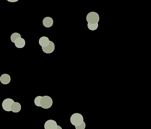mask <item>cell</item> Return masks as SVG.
Returning <instances> with one entry per match:
<instances>
[{
    "mask_svg": "<svg viewBox=\"0 0 151 129\" xmlns=\"http://www.w3.org/2000/svg\"><path fill=\"white\" fill-rule=\"evenodd\" d=\"M87 26L89 29L91 30L94 31L98 27V23L94 24H91L88 23Z\"/></svg>",
    "mask_w": 151,
    "mask_h": 129,
    "instance_id": "obj_13",
    "label": "cell"
},
{
    "mask_svg": "<svg viewBox=\"0 0 151 129\" xmlns=\"http://www.w3.org/2000/svg\"><path fill=\"white\" fill-rule=\"evenodd\" d=\"M7 1L10 2H17L18 1V0H7Z\"/></svg>",
    "mask_w": 151,
    "mask_h": 129,
    "instance_id": "obj_16",
    "label": "cell"
},
{
    "mask_svg": "<svg viewBox=\"0 0 151 129\" xmlns=\"http://www.w3.org/2000/svg\"><path fill=\"white\" fill-rule=\"evenodd\" d=\"M86 20L88 23L90 24H95L98 23L99 21V16L97 13L92 11L87 14Z\"/></svg>",
    "mask_w": 151,
    "mask_h": 129,
    "instance_id": "obj_2",
    "label": "cell"
},
{
    "mask_svg": "<svg viewBox=\"0 0 151 129\" xmlns=\"http://www.w3.org/2000/svg\"><path fill=\"white\" fill-rule=\"evenodd\" d=\"M42 96H38L36 97L34 100V103L35 105L38 107H41L40 105V100Z\"/></svg>",
    "mask_w": 151,
    "mask_h": 129,
    "instance_id": "obj_14",
    "label": "cell"
},
{
    "mask_svg": "<svg viewBox=\"0 0 151 129\" xmlns=\"http://www.w3.org/2000/svg\"><path fill=\"white\" fill-rule=\"evenodd\" d=\"M86 126L85 122L83 121V123L78 126H75L76 129H85Z\"/></svg>",
    "mask_w": 151,
    "mask_h": 129,
    "instance_id": "obj_15",
    "label": "cell"
},
{
    "mask_svg": "<svg viewBox=\"0 0 151 129\" xmlns=\"http://www.w3.org/2000/svg\"><path fill=\"white\" fill-rule=\"evenodd\" d=\"M57 129H62V128L60 126L58 125Z\"/></svg>",
    "mask_w": 151,
    "mask_h": 129,
    "instance_id": "obj_17",
    "label": "cell"
},
{
    "mask_svg": "<svg viewBox=\"0 0 151 129\" xmlns=\"http://www.w3.org/2000/svg\"><path fill=\"white\" fill-rule=\"evenodd\" d=\"M10 76L7 74H3L1 75L0 77V81L3 84H8L10 82Z\"/></svg>",
    "mask_w": 151,
    "mask_h": 129,
    "instance_id": "obj_8",
    "label": "cell"
},
{
    "mask_svg": "<svg viewBox=\"0 0 151 129\" xmlns=\"http://www.w3.org/2000/svg\"><path fill=\"white\" fill-rule=\"evenodd\" d=\"M70 122L72 125L75 126H78L81 125L83 121V118L81 114L78 113L73 114L71 116Z\"/></svg>",
    "mask_w": 151,
    "mask_h": 129,
    "instance_id": "obj_1",
    "label": "cell"
},
{
    "mask_svg": "<svg viewBox=\"0 0 151 129\" xmlns=\"http://www.w3.org/2000/svg\"><path fill=\"white\" fill-rule=\"evenodd\" d=\"M40 103L41 107L42 108L47 109L51 107L52 105L53 101L50 97L45 95L42 97Z\"/></svg>",
    "mask_w": 151,
    "mask_h": 129,
    "instance_id": "obj_3",
    "label": "cell"
},
{
    "mask_svg": "<svg viewBox=\"0 0 151 129\" xmlns=\"http://www.w3.org/2000/svg\"><path fill=\"white\" fill-rule=\"evenodd\" d=\"M58 125L56 122L53 120H49L45 122V129H57Z\"/></svg>",
    "mask_w": 151,
    "mask_h": 129,
    "instance_id": "obj_5",
    "label": "cell"
},
{
    "mask_svg": "<svg viewBox=\"0 0 151 129\" xmlns=\"http://www.w3.org/2000/svg\"><path fill=\"white\" fill-rule=\"evenodd\" d=\"M39 44L42 47H46L49 44L50 40L48 38L45 36L41 37L39 39Z\"/></svg>",
    "mask_w": 151,
    "mask_h": 129,
    "instance_id": "obj_9",
    "label": "cell"
},
{
    "mask_svg": "<svg viewBox=\"0 0 151 129\" xmlns=\"http://www.w3.org/2000/svg\"><path fill=\"white\" fill-rule=\"evenodd\" d=\"M15 46L19 48H21L23 47L25 44V42L24 39L22 38L17 39L15 42Z\"/></svg>",
    "mask_w": 151,
    "mask_h": 129,
    "instance_id": "obj_11",
    "label": "cell"
},
{
    "mask_svg": "<svg viewBox=\"0 0 151 129\" xmlns=\"http://www.w3.org/2000/svg\"><path fill=\"white\" fill-rule=\"evenodd\" d=\"M53 21L52 19L49 16L45 17L43 20L42 24L45 27L49 28L53 25Z\"/></svg>",
    "mask_w": 151,
    "mask_h": 129,
    "instance_id": "obj_7",
    "label": "cell"
},
{
    "mask_svg": "<svg viewBox=\"0 0 151 129\" xmlns=\"http://www.w3.org/2000/svg\"><path fill=\"white\" fill-rule=\"evenodd\" d=\"M55 46L54 43L50 41L48 45L46 47H42V51L47 54H50L53 52L55 49Z\"/></svg>",
    "mask_w": 151,
    "mask_h": 129,
    "instance_id": "obj_6",
    "label": "cell"
},
{
    "mask_svg": "<svg viewBox=\"0 0 151 129\" xmlns=\"http://www.w3.org/2000/svg\"><path fill=\"white\" fill-rule=\"evenodd\" d=\"M21 37V36L19 33L17 32H14L11 35L10 39L12 42L15 43V41L17 39Z\"/></svg>",
    "mask_w": 151,
    "mask_h": 129,
    "instance_id": "obj_12",
    "label": "cell"
},
{
    "mask_svg": "<svg viewBox=\"0 0 151 129\" xmlns=\"http://www.w3.org/2000/svg\"><path fill=\"white\" fill-rule=\"evenodd\" d=\"M21 109V105L17 102H14L11 106L12 111L13 113H18L20 111Z\"/></svg>",
    "mask_w": 151,
    "mask_h": 129,
    "instance_id": "obj_10",
    "label": "cell"
},
{
    "mask_svg": "<svg viewBox=\"0 0 151 129\" xmlns=\"http://www.w3.org/2000/svg\"><path fill=\"white\" fill-rule=\"evenodd\" d=\"M14 100L11 98H6L2 102V106L4 110L6 111H12L11 106L14 102Z\"/></svg>",
    "mask_w": 151,
    "mask_h": 129,
    "instance_id": "obj_4",
    "label": "cell"
}]
</instances>
